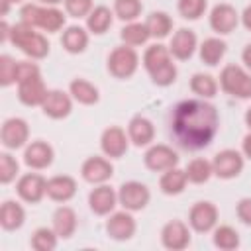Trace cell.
Returning <instances> with one entry per match:
<instances>
[{
	"mask_svg": "<svg viewBox=\"0 0 251 251\" xmlns=\"http://www.w3.org/2000/svg\"><path fill=\"white\" fill-rule=\"evenodd\" d=\"M220 131V112L204 98L180 100L171 112V135L184 151H200L212 145Z\"/></svg>",
	"mask_w": 251,
	"mask_h": 251,
	"instance_id": "1",
	"label": "cell"
},
{
	"mask_svg": "<svg viewBox=\"0 0 251 251\" xmlns=\"http://www.w3.org/2000/svg\"><path fill=\"white\" fill-rule=\"evenodd\" d=\"M10 43L14 47H18L27 59L33 61H41L49 55V41L47 37L37 31V27H31L24 22H18L12 25L10 29Z\"/></svg>",
	"mask_w": 251,
	"mask_h": 251,
	"instance_id": "2",
	"label": "cell"
},
{
	"mask_svg": "<svg viewBox=\"0 0 251 251\" xmlns=\"http://www.w3.org/2000/svg\"><path fill=\"white\" fill-rule=\"evenodd\" d=\"M218 82H220V88L231 98H237V100L251 98V73L241 65H235V63L226 65L220 71Z\"/></svg>",
	"mask_w": 251,
	"mask_h": 251,
	"instance_id": "3",
	"label": "cell"
},
{
	"mask_svg": "<svg viewBox=\"0 0 251 251\" xmlns=\"http://www.w3.org/2000/svg\"><path fill=\"white\" fill-rule=\"evenodd\" d=\"M139 53L135 47H129V45H118L110 51L108 59H106V69L108 73L118 78V80H127L131 78L137 69H139Z\"/></svg>",
	"mask_w": 251,
	"mask_h": 251,
	"instance_id": "4",
	"label": "cell"
},
{
	"mask_svg": "<svg viewBox=\"0 0 251 251\" xmlns=\"http://www.w3.org/2000/svg\"><path fill=\"white\" fill-rule=\"evenodd\" d=\"M149 200H151V190L141 180H126L118 188V202L124 210L141 212L147 208Z\"/></svg>",
	"mask_w": 251,
	"mask_h": 251,
	"instance_id": "5",
	"label": "cell"
},
{
	"mask_svg": "<svg viewBox=\"0 0 251 251\" xmlns=\"http://www.w3.org/2000/svg\"><path fill=\"white\" fill-rule=\"evenodd\" d=\"M218 206L210 200H198L188 210V226L196 233H210L218 226Z\"/></svg>",
	"mask_w": 251,
	"mask_h": 251,
	"instance_id": "6",
	"label": "cell"
},
{
	"mask_svg": "<svg viewBox=\"0 0 251 251\" xmlns=\"http://www.w3.org/2000/svg\"><path fill=\"white\" fill-rule=\"evenodd\" d=\"M243 167H245V157L237 149H222L212 159L214 176L222 180H231L239 176L243 173Z\"/></svg>",
	"mask_w": 251,
	"mask_h": 251,
	"instance_id": "7",
	"label": "cell"
},
{
	"mask_svg": "<svg viewBox=\"0 0 251 251\" xmlns=\"http://www.w3.org/2000/svg\"><path fill=\"white\" fill-rule=\"evenodd\" d=\"M16 194L25 204H39L47 196V178L39 173H24L16 180Z\"/></svg>",
	"mask_w": 251,
	"mask_h": 251,
	"instance_id": "8",
	"label": "cell"
},
{
	"mask_svg": "<svg viewBox=\"0 0 251 251\" xmlns=\"http://www.w3.org/2000/svg\"><path fill=\"white\" fill-rule=\"evenodd\" d=\"M0 143L8 149V151H16V149H24L29 143V126L24 118H8L2 122L0 127Z\"/></svg>",
	"mask_w": 251,
	"mask_h": 251,
	"instance_id": "9",
	"label": "cell"
},
{
	"mask_svg": "<svg viewBox=\"0 0 251 251\" xmlns=\"http://www.w3.org/2000/svg\"><path fill=\"white\" fill-rule=\"evenodd\" d=\"M178 153L167 143H151L143 155V165L151 173H165L173 167H178Z\"/></svg>",
	"mask_w": 251,
	"mask_h": 251,
	"instance_id": "10",
	"label": "cell"
},
{
	"mask_svg": "<svg viewBox=\"0 0 251 251\" xmlns=\"http://www.w3.org/2000/svg\"><path fill=\"white\" fill-rule=\"evenodd\" d=\"M129 135L120 126H108L100 133V149L108 159H122L129 149Z\"/></svg>",
	"mask_w": 251,
	"mask_h": 251,
	"instance_id": "11",
	"label": "cell"
},
{
	"mask_svg": "<svg viewBox=\"0 0 251 251\" xmlns=\"http://www.w3.org/2000/svg\"><path fill=\"white\" fill-rule=\"evenodd\" d=\"M208 24H210V27H212L214 33H218V35H229L239 25V12L231 4L220 2V4H216L210 10Z\"/></svg>",
	"mask_w": 251,
	"mask_h": 251,
	"instance_id": "12",
	"label": "cell"
},
{
	"mask_svg": "<svg viewBox=\"0 0 251 251\" xmlns=\"http://www.w3.org/2000/svg\"><path fill=\"white\" fill-rule=\"evenodd\" d=\"M55 161V149L43 139H33L24 147V163L31 171H45Z\"/></svg>",
	"mask_w": 251,
	"mask_h": 251,
	"instance_id": "13",
	"label": "cell"
},
{
	"mask_svg": "<svg viewBox=\"0 0 251 251\" xmlns=\"http://www.w3.org/2000/svg\"><path fill=\"white\" fill-rule=\"evenodd\" d=\"M80 176L88 184H104L114 176V165L106 155L86 157L80 165Z\"/></svg>",
	"mask_w": 251,
	"mask_h": 251,
	"instance_id": "14",
	"label": "cell"
},
{
	"mask_svg": "<svg viewBox=\"0 0 251 251\" xmlns=\"http://www.w3.org/2000/svg\"><path fill=\"white\" fill-rule=\"evenodd\" d=\"M106 233L110 239L114 241H127L135 235L137 231V222L133 218V212L129 210H120V212H112L106 220Z\"/></svg>",
	"mask_w": 251,
	"mask_h": 251,
	"instance_id": "15",
	"label": "cell"
},
{
	"mask_svg": "<svg viewBox=\"0 0 251 251\" xmlns=\"http://www.w3.org/2000/svg\"><path fill=\"white\" fill-rule=\"evenodd\" d=\"M190 226L182 220H171L161 227V245L169 251H182L190 245Z\"/></svg>",
	"mask_w": 251,
	"mask_h": 251,
	"instance_id": "16",
	"label": "cell"
},
{
	"mask_svg": "<svg viewBox=\"0 0 251 251\" xmlns=\"http://www.w3.org/2000/svg\"><path fill=\"white\" fill-rule=\"evenodd\" d=\"M118 204V190H114L106 182L94 184V188L88 192V208L96 216H110Z\"/></svg>",
	"mask_w": 251,
	"mask_h": 251,
	"instance_id": "17",
	"label": "cell"
},
{
	"mask_svg": "<svg viewBox=\"0 0 251 251\" xmlns=\"http://www.w3.org/2000/svg\"><path fill=\"white\" fill-rule=\"evenodd\" d=\"M73 96L69 92H63L59 88H51L41 104V110L51 120H65L73 112Z\"/></svg>",
	"mask_w": 251,
	"mask_h": 251,
	"instance_id": "18",
	"label": "cell"
},
{
	"mask_svg": "<svg viewBox=\"0 0 251 251\" xmlns=\"http://www.w3.org/2000/svg\"><path fill=\"white\" fill-rule=\"evenodd\" d=\"M198 49V37L192 29L188 27H178L173 35H171V43H169V51L173 55V59L176 61H188L192 59V55Z\"/></svg>",
	"mask_w": 251,
	"mask_h": 251,
	"instance_id": "19",
	"label": "cell"
},
{
	"mask_svg": "<svg viewBox=\"0 0 251 251\" xmlns=\"http://www.w3.org/2000/svg\"><path fill=\"white\" fill-rule=\"evenodd\" d=\"M47 92H49V88L45 86L41 75L18 82V100L24 106H27V108H33V106H39L41 108Z\"/></svg>",
	"mask_w": 251,
	"mask_h": 251,
	"instance_id": "20",
	"label": "cell"
},
{
	"mask_svg": "<svg viewBox=\"0 0 251 251\" xmlns=\"http://www.w3.org/2000/svg\"><path fill=\"white\" fill-rule=\"evenodd\" d=\"M76 180L71 175H55L47 178V198L59 204H67L76 196Z\"/></svg>",
	"mask_w": 251,
	"mask_h": 251,
	"instance_id": "21",
	"label": "cell"
},
{
	"mask_svg": "<svg viewBox=\"0 0 251 251\" xmlns=\"http://www.w3.org/2000/svg\"><path fill=\"white\" fill-rule=\"evenodd\" d=\"M127 135L131 145L135 147H149L155 141V126L149 118L137 114L127 122Z\"/></svg>",
	"mask_w": 251,
	"mask_h": 251,
	"instance_id": "22",
	"label": "cell"
},
{
	"mask_svg": "<svg viewBox=\"0 0 251 251\" xmlns=\"http://www.w3.org/2000/svg\"><path fill=\"white\" fill-rule=\"evenodd\" d=\"M51 227L61 239H71L78 227V216L71 206L61 204L51 216Z\"/></svg>",
	"mask_w": 251,
	"mask_h": 251,
	"instance_id": "23",
	"label": "cell"
},
{
	"mask_svg": "<svg viewBox=\"0 0 251 251\" xmlns=\"http://www.w3.org/2000/svg\"><path fill=\"white\" fill-rule=\"evenodd\" d=\"M90 41V31L82 25H67L61 33V45L71 55H80L86 51Z\"/></svg>",
	"mask_w": 251,
	"mask_h": 251,
	"instance_id": "24",
	"label": "cell"
},
{
	"mask_svg": "<svg viewBox=\"0 0 251 251\" xmlns=\"http://www.w3.org/2000/svg\"><path fill=\"white\" fill-rule=\"evenodd\" d=\"M226 53H227V43L222 39V35L206 37L198 45V57L208 67H218L222 63V59L226 57Z\"/></svg>",
	"mask_w": 251,
	"mask_h": 251,
	"instance_id": "25",
	"label": "cell"
},
{
	"mask_svg": "<svg viewBox=\"0 0 251 251\" xmlns=\"http://www.w3.org/2000/svg\"><path fill=\"white\" fill-rule=\"evenodd\" d=\"M67 24V12L59 10L57 6H43L37 12V20H35V27L47 33H57L65 27Z\"/></svg>",
	"mask_w": 251,
	"mask_h": 251,
	"instance_id": "26",
	"label": "cell"
},
{
	"mask_svg": "<svg viewBox=\"0 0 251 251\" xmlns=\"http://www.w3.org/2000/svg\"><path fill=\"white\" fill-rule=\"evenodd\" d=\"M69 94L73 96L75 102L82 104V106H94L98 104L100 100V90L94 82L82 78V76H76L69 82Z\"/></svg>",
	"mask_w": 251,
	"mask_h": 251,
	"instance_id": "27",
	"label": "cell"
},
{
	"mask_svg": "<svg viewBox=\"0 0 251 251\" xmlns=\"http://www.w3.org/2000/svg\"><path fill=\"white\" fill-rule=\"evenodd\" d=\"M25 224V210L18 200H4L0 206V226L4 231H16Z\"/></svg>",
	"mask_w": 251,
	"mask_h": 251,
	"instance_id": "28",
	"label": "cell"
},
{
	"mask_svg": "<svg viewBox=\"0 0 251 251\" xmlns=\"http://www.w3.org/2000/svg\"><path fill=\"white\" fill-rule=\"evenodd\" d=\"M186 184H188L186 173H184V169H178V167H173V169L161 173V176H159V190L167 196L182 194L186 190Z\"/></svg>",
	"mask_w": 251,
	"mask_h": 251,
	"instance_id": "29",
	"label": "cell"
},
{
	"mask_svg": "<svg viewBox=\"0 0 251 251\" xmlns=\"http://www.w3.org/2000/svg\"><path fill=\"white\" fill-rule=\"evenodd\" d=\"M114 18V10H110L108 6H94L92 12L86 16V29L92 35H104L112 27Z\"/></svg>",
	"mask_w": 251,
	"mask_h": 251,
	"instance_id": "30",
	"label": "cell"
},
{
	"mask_svg": "<svg viewBox=\"0 0 251 251\" xmlns=\"http://www.w3.org/2000/svg\"><path fill=\"white\" fill-rule=\"evenodd\" d=\"M171 61H173V55L169 51V45H163V43H153V45L145 47L143 57H141V65L147 71V75Z\"/></svg>",
	"mask_w": 251,
	"mask_h": 251,
	"instance_id": "31",
	"label": "cell"
},
{
	"mask_svg": "<svg viewBox=\"0 0 251 251\" xmlns=\"http://www.w3.org/2000/svg\"><path fill=\"white\" fill-rule=\"evenodd\" d=\"M190 90L192 94H196L198 98L204 100H212L218 90H220V82L216 76H212L210 73H194L190 76Z\"/></svg>",
	"mask_w": 251,
	"mask_h": 251,
	"instance_id": "32",
	"label": "cell"
},
{
	"mask_svg": "<svg viewBox=\"0 0 251 251\" xmlns=\"http://www.w3.org/2000/svg\"><path fill=\"white\" fill-rule=\"evenodd\" d=\"M120 39H122L126 45H129V47H141V45H145V43L151 39V33H149V29H147L145 22L135 20V22H127V24L120 29Z\"/></svg>",
	"mask_w": 251,
	"mask_h": 251,
	"instance_id": "33",
	"label": "cell"
},
{
	"mask_svg": "<svg viewBox=\"0 0 251 251\" xmlns=\"http://www.w3.org/2000/svg\"><path fill=\"white\" fill-rule=\"evenodd\" d=\"M212 243L216 249L220 251H235L239 245H241V239H239V231L227 224L224 226H216L212 229Z\"/></svg>",
	"mask_w": 251,
	"mask_h": 251,
	"instance_id": "34",
	"label": "cell"
},
{
	"mask_svg": "<svg viewBox=\"0 0 251 251\" xmlns=\"http://www.w3.org/2000/svg\"><path fill=\"white\" fill-rule=\"evenodd\" d=\"M145 25L151 33V39H165L173 33V18L163 10L151 12L145 20Z\"/></svg>",
	"mask_w": 251,
	"mask_h": 251,
	"instance_id": "35",
	"label": "cell"
},
{
	"mask_svg": "<svg viewBox=\"0 0 251 251\" xmlns=\"http://www.w3.org/2000/svg\"><path fill=\"white\" fill-rule=\"evenodd\" d=\"M184 173H186L188 182H192V184H204V182H208L214 176L212 161H208L204 157L190 159L186 163V167H184Z\"/></svg>",
	"mask_w": 251,
	"mask_h": 251,
	"instance_id": "36",
	"label": "cell"
},
{
	"mask_svg": "<svg viewBox=\"0 0 251 251\" xmlns=\"http://www.w3.org/2000/svg\"><path fill=\"white\" fill-rule=\"evenodd\" d=\"M59 235L53 227H47V226H41L37 229H33L31 237H29V245L31 249L35 251H53L59 243Z\"/></svg>",
	"mask_w": 251,
	"mask_h": 251,
	"instance_id": "37",
	"label": "cell"
},
{
	"mask_svg": "<svg viewBox=\"0 0 251 251\" xmlns=\"http://www.w3.org/2000/svg\"><path fill=\"white\" fill-rule=\"evenodd\" d=\"M114 16L122 20L124 24L139 20L143 12V2L141 0H114Z\"/></svg>",
	"mask_w": 251,
	"mask_h": 251,
	"instance_id": "38",
	"label": "cell"
},
{
	"mask_svg": "<svg viewBox=\"0 0 251 251\" xmlns=\"http://www.w3.org/2000/svg\"><path fill=\"white\" fill-rule=\"evenodd\" d=\"M176 10L182 20L196 22L208 10V0H176Z\"/></svg>",
	"mask_w": 251,
	"mask_h": 251,
	"instance_id": "39",
	"label": "cell"
},
{
	"mask_svg": "<svg viewBox=\"0 0 251 251\" xmlns=\"http://www.w3.org/2000/svg\"><path fill=\"white\" fill-rule=\"evenodd\" d=\"M18 175H20L18 159L10 151L0 153V182L2 184H10V182H14L18 178Z\"/></svg>",
	"mask_w": 251,
	"mask_h": 251,
	"instance_id": "40",
	"label": "cell"
},
{
	"mask_svg": "<svg viewBox=\"0 0 251 251\" xmlns=\"http://www.w3.org/2000/svg\"><path fill=\"white\" fill-rule=\"evenodd\" d=\"M0 84L4 88L18 84V61L8 53L0 55Z\"/></svg>",
	"mask_w": 251,
	"mask_h": 251,
	"instance_id": "41",
	"label": "cell"
},
{
	"mask_svg": "<svg viewBox=\"0 0 251 251\" xmlns=\"http://www.w3.org/2000/svg\"><path fill=\"white\" fill-rule=\"evenodd\" d=\"M176 75H178V69H176V65L171 61V63H167V65L155 69L153 73H149V78H151V82H153L155 86L167 88V86H171V84L176 80Z\"/></svg>",
	"mask_w": 251,
	"mask_h": 251,
	"instance_id": "42",
	"label": "cell"
},
{
	"mask_svg": "<svg viewBox=\"0 0 251 251\" xmlns=\"http://www.w3.org/2000/svg\"><path fill=\"white\" fill-rule=\"evenodd\" d=\"M63 4H65L67 16L76 18V20H80V18L86 20V16H88V14L92 12V8H94V2H92V0H65Z\"/></svg>",
	"mask_w": 251,
	"mask_h": 251,
	"instance_id": "43",
	"label": "cell"
},
{
	"mask_svg": "<svg viewBox=\"0 0 251 251\" xmlns=\"http://www.w3.org/2000/svg\"><path fill=\"white\" fill-rule=\"evenodd\" d=\"M39 75H41V69L33 59L18 61V82H22L25 78H31V76H39Z\"/></svg>",
	"mask_w": 251,
	"mask_h": 251,
	"instance_id": "44",
	"label": "cell"
},
{
	"mask_svg": "<svg viewBox=\"0 0 251 251\" xmlns=\"http://www.w3.org/2000/svg\"><path fill=\"white\" fill-rule=\"evenodd\" d=\"M235 216L243 226L251 227V196H245L235 204Z\"/></svg>",
	"mask_w": 251,
	"mask_h": 251,
	"instance_id": "45",
	"label": "cell"
},
{
	"mask_svg": "<svg viewBox=\"0 0 251 251\" xmlns=\"http://www.w3.org/2000/svg\"><path fill=\"white\" fill-rule=\"evenodd\" d=\"M241 153H243L245 159L251 161V131H247L243 135V139H241Z\"/></svg>",
	"mask_w": 251,
	"mask_h": 251,
	"instance_id": "46",
	"label": "cell"
},
{
	"mask_svg": "<svg viewBox=\"0 0 251 251\" xmlns=\"http://www.w3.org/2000/svg\"><path fill=\"white\" fill-rule=\"evenodd\" d=\"M239 22L243 24V27H245L247 31H251V4L243 8V12L239 14Z\"/></svg>",
	"mask_w": 251,
	"mask_h": 251,
	"instance_id": "47",
	"label": "cell"
},
{
	"mask_svg": "<svg viewBox=\"0 0 251 251\" xmlns=\"http://www.w3.org/2000/svg\"><path fill=\"white\" fill-rule=\"evenodd\" d=\"M241 63H243V67L251 73V43H247V45L243 47V51H241Z\"/></svg>",
	"mask_w": 251,
	"mask_h": 251,
	"instance_id": "48",
	"label": "cell"
},
{
	"mask_svg": "<svg viewBox=\"0 0 251 251\" xmlns=\"http://www.w3.org/2000/svg\"><path fill=\"white\" fill-rule=\"evenodd\" d=\"M10 29H12V25H8L6 20H2V22H0V41H2V43L10 41Z\"/></svg>",
	"mask_w": 251,
	"mask_h": 251,
	"instance_id": "49",
	"label": "cell"
},
{
	"mask_svg": "<svg viewBox=\"0 0 251 251\" xmlns=\"http://www.w3.org/2000/svg\"><path fill=\"white\" fill-rule=\"evenodd\" d=\"M243 120H245V126H247V129L251 131V106L245 110V116H243Z\"/></svg>",
	"mask_w": 251,
	"mask_h": 251,
	"instance_id": "50",
	"label": "cell"
},
{
	"mask_svg": "<svg viewBox=\"0 0 251 251\" xmlns=\"http://www.w3.org/2000/svg\"><path fill=\"white\" fill-rule=\"evenodd\" d=\"M39 4H43V6H59V4H63L65 0H37Z\"/></svg>",
	"mask_w": 251,
	"mask_h": 251,
	"instance_id": "51",
	"label": "cell"
},
{
	"mask_svg": "<svg viewBox=\"0 0 251 251\" xmlns=\"http://www.w3.org/2000/svg\"><path fill=\"white\" fill-rule=\"evenodd\" d=\"M2 2H8V4H20V2H24V0H2Z\"/></svg>",
	"mask_w": 251,
	"mask_h": 251,
	"instance_id": "52",
	"label": "cell"
}]
</instances>
